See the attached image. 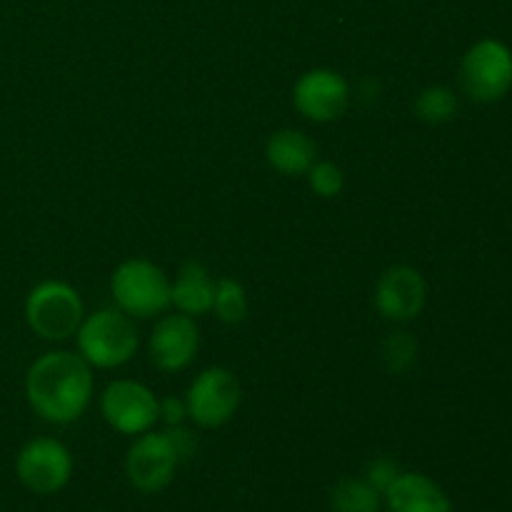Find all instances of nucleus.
I'll return each mask as SVG.
<instances>
[{
  "label": "nucleus",
  "mask_w": 512,
  "mask_h": 512,
  "mask_svg": "<svg viewBox=\"0 0 512 512\" xmlns=\"http://www.w3.org/2000/svg\"><path fill=\"white\" fill-rule=\"evenodd\" d=\"M93 368L70 350L40 355L25 373V398L33 413L50 425L80 420L93 400Z\"/></svg>",
  "instance_id": "f257e3e1"
},
{
  "label": "nucleus",
  "mask_w": 512,
  "mask_h": 512,
  "mask_svg": "<svg viewBox=\"0 0 512 512\" xmlns=\"http://www.w3.org/2000/svg\"><path fill=\"white\" fill-rule=\"evenodd\" d=\"M75 340H78V355L90 368L113 370L135 358L140 333L135 320L123 310L100 308L85 315Z\"/></svg>",
  "instance_id": "f03ea898"
},
{
  "label": "nucleus",
  "mask_w": 512,
  "mask_h": 512,
  "mask_svg": "<svg viewBox=\"0 0 512 512\" xmlns=\"http://www.w3.org/2000/svg\"><path fill=\"white\" fill-rule=\"evenodd\" d=\"M115 308L133 320H148L170 308V280L160 265L145 258H130L110 275Z\"/></svg>",
  "instance_id": "7ed1b4c3"
},
{
  "label": "nucleus",
  "mask_w": 512,
  "mask_h": 512,
  "mask_svg": "<svg viewBox=\"0 0 512 512\" xmlns=\"http://www.w3.org/2000/svg\"><path fill=\"white\" fill-rule=\"evenodd\" d=\"M83 318V298L63 280H43L25 298V323L38 338L50 343L73 338Z\"/></svg>",
  "instance_id": "20e7f679"
},
{
  "label": "nucleus",
  "mask_w": 512,
  "mask_h": 512,
  "mask_svg": "<svg viewBox=\"0 0 512 512\" xmlns=\"http://www.w3.org/2000/svg\"><path fill=\"white\" fill-rule=\"evenodd\" d=\"M460 88L475 103H498L512 88V50L503 40L483 38L460 60Z\"/></svg>",
  "instance_id": "39448f33"
},
{
  "label": "nucleus",
  "mask_w": 512,
  "mask_h": 512,
  "mask_svg": "<svg viewBox=\"0 0 512 512\" xmlns=\"http://www.w3.org/2000/svg\"><path fill=\"white\" fill-rule=\"evenodd\" d=\"M183 398L185 408H188V420H193L198 428L213 430L223 428L225 423L233 420L240 408L243 390H240V380L235 378L233 370L213 365L195 375Z\"/></svg>",
  "instance_id": "423d86ee"
},
{
  "label": "nucleus",
  "mask_w": 512,
  "mask_h": 512,
  "mask_svg": "<svg viewBox=\"0 0 512 512\" xmlns=\"http://www.w3.org/2000/svg\"><path fill=\"white\" fill-rule=\"evenodd\" d=\"M160 398L138 380H113L100 393V415L120 435H138L155 430L160 423Z\"/></svg>",
  "instance_id": "0eeeda50"
},
{
  "label": "nucleus",
  "mask_w": 512,
  "mask_h": 512,
  "mask_svg": "<svg viewBox=\"0 0 512 512\" xmlns=\"http://www.w3.org/2000/svg\"><path fill=\"white\" fill-rule=\"evenodd\" d=\"M73 470V453L58 438H33L15 455V475L35 495L60 493L73 478Z\"/></svg>",
  "instance_id": "6e6552de"
},
{
  "label": "nucleus",
  "mask_w": 512,
  "mask_h": 512,
  "mask_svg": "<svg viewBox=\"0 0 512 512\" xmlns=\"http://www.w3.org/2000/svg\"><path fill=\"white\" fill-rule=\"evenodd\" d=\"M183 463L173 440L165 430H148L138 435L125 455V475L138 493L153 495L173 483L178 465Z\"/></svg>",
  "instance_id": "1a4fd4ad"
},
{
  "label": "nucleus",
  "mask_w": 512,
  "mask_h": 512,
  "mask_svg": "<svg viewBox=\"0 0 512 512\" xmlns=\"http://www.w3.org/2000/svg\"><path fill=\"white\" fill-rule=\"evenodd\" d=\"M348 103V80L333 68L305 70L293 85L295 110L313 123H333L348 110Z\"/></svg>",
  "instance_id": "9d476101"
},
{
  "label": "nucleus",
  "mask_w": 512,
  "mask_h": 512,
  "mask_svg": "<svg viewBox=\"0 0 512 512\" xmlns=\"http://www.w3.org/2000/svg\"><path fill=\"white\" fill-rule=\"evenodd\" d=\"M428 300V285L420 270L410 265H393L378 278L373 290V308L390 323L415 320Z\"/></svg>",
  "instance_id": "9b49d317"
},
{
  "label": "nucleus",
  "mask_w": 512,
  "mask_h": 512,
  "mask_svg": "<svg viewBox=\"0 0 512 512\" xmlns=\"http://www.w3.org/2000/svg\"><path fill=\"white\" fill-rule=\"evenodd\" d=\"M200 348V328L183 313L163 315L148 340V355L160 373H180L195 360Z\"/></svg>",
  "instance_id": "f8f14e48"
},
{
  "label": "nucleus",
  "mask_w": 512,
  "mask_h": 512,
  "mask_svg": "<svg viewBox=\"0 0 512 512\" xmlns=\"http://www.w3.org/2000/svg\"><path fill=\"white\" fill-rule=\"evenodd\" d=\"M388 512H453L450 495L423 473H400L383 493Z\"/></svg>",
  "instance_id": "ddd939ff"
},
{
  "label": "nucleus",
  "mask_w": 512,
  "mask_h": 512,
  "mask_svg": "<svg viewBox=\"0 0 512 512\" xmlns=\"http://www.w3.org/2000/svg\"><path fill=\"white\" fill-rule=\"evenodd\" d=\"M265 160H268L275 173L298 178V175L308 173L315 160H318V145L303 130H275L268 143H265Z\"/></svg>",
  "instance_id": "4468645a"
},
{
  "label": "nucleus",
  "mask_w": 512,
  "mask_h": 512,
  "mask_svg": "<svg viewBox=\"0 0 512 512\" xmlns=\"http://www.w3.org/2000/svg\"><path fill=\"white\" fill-rule=\"evenodd\" d=\"M213 298H215V280L208 273V268L195 260L185 263L180 268V273L175 275V280L170 283V305H175V310L190 318H200V315H208L213 310Z\"/></svg>",
  "instance_id": "2eb2a0df"
},
{
  "label": "nucleus",
  "mask_w": 512,
  "mask_h": 512,
  "mask_svg": "<svg viewBox=\"0 0 512 512\" xmlns=\"http://www.w3.org/2000/svg\"><path fill=\"white\" fill-rule=\"evenodd\" d=\"M333 512H383V495L365 478H340L330 490Z\"/></svg>",
  "instance_id": "dca6fc26"
},
{
  "label": "nucleus",
  "mask_w": 512,
  "mask_h": 512,
  "mask_svg": "<svg viewBox=\"0 0 512 512\" xmlns=\"http://www.w3.org/2000/svg\"><path fill=\"white\" fill-rule=\"evenodd\" d=\"M415 115L428 125H443L458 115V98L445 85H430V88L420 90L413 105Z\"/></svg>",
  "instance_id": "f3484780"
},
{
  "label": "nucleus",
  "mask_w": 512,
  "mask_h": 512,
  "mask_svg": "<svg viewBox=\"0 0 512 512\" xmlns=\"http://www.w3.org/2000/svg\"><path fill=\"white\" fill-rule=\"evenodd\" d=\"M210 313H215L220 323H243L245 315H248V293H245L243 285L233 278L215 280V298Z\"/></svg>",
  "instance_id": "a211bd4d"
},
{
  "label": "nucleus",
  "mask_w": 512,
  "mask_h": 512,
  "mask_svg": "<svg viewBox=\"0 0 512 512\" xmlns=\"http://www.w3.org/2000/svg\"><path fill=\"white\" fill-rule=\"evenodd\" d=\"M383 363L393 375H405L418 363V343L405 330H395L383 343Z\"/></svg>",
  "instance_id": "6ab92c4d"
},
{
  "label": "nucleus",
  "mask_w": 512,
  "mask_h": 512,
  "mask_svg": "<svg viewBox=\"0 0 512 512\" xmlns=\"http://www.w3.org/2000/svg\"><path fill=\"white\" fill-rule=\"evenodd\" d=\"M305 178H308L310 190L315 195H320V198H335L345 188L343 168L335 165L333 160H315L313 168L305 173Z\"/></svg>",
  "instance_id": "aec40b11"
},
{
  "label": "nucleus",
  "mask_w": 512,
  "mask_h": 512,
  "mask_svg": "<svg viewBox=\"0 0 512 512\" xmlns=\"http://www.w3.org/2000/svg\"><path fill=\"white\" fill-rule=\"evenodd\" d=\"M400 473H403V470H400V465L395 463L393 458H375L368 463L363 478L368 480V483L373 485L380 495H383L385 490L390 488V483H393Z\"/></svg>",
  "instance_id": "412c9836"
},
{
  "label": "nucleus",
  "mask_w": 512,
  "mask_h": 512,
  "mask_svg": "<svg viewBox=\"0 0 512 512\" xmlns=\"http://www.w3.org/2000/svg\"><path fill=\"white\" fill-rule=\"evenodd\" d=\"M160 420L165 423V428H173V425H185L188 420V408H185V398H175V395H168V398H160Z\"/></svg>",
  "instance_id": "4be33fe9"
},
{
  "label": "nucleus",
  "mask_w": 512,
  "mask_h": 512,
  "mask_svg": "<svg viewBox=\"0 0 512 512\" xmlns=\"http://www.w3.org/2000/svg\"><path fill=\"white\" fill-rule=\"evenodd\" d=\"M165 433H168L170 440H173L180 460H188L190 455L198 450V438H195L193 430H188L185 425H173V428H165Z\"/></svg>",
  "instance_id": "5701e85b"
}]
</instances>
